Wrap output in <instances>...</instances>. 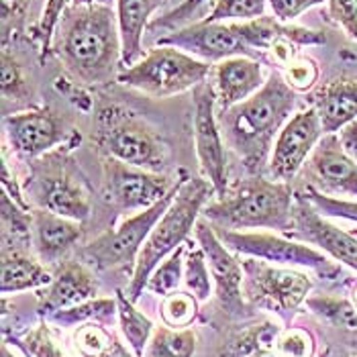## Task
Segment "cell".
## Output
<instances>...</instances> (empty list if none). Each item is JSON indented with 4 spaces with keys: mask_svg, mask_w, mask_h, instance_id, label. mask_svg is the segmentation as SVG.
Here are the masks:
<instances>
[{
    "mask_svg": "<svg viewBox=\"0 0 357 357\" xmlns=\"http://www.w3.org/2000/svg\"><path fill=\"white\" fill-rule=\"evenodd\" d=\"M52 55L82 86H105L119 78L123 41L110 6L70 4L55 29Z\"/></svg>",
    "mask_w": 357,
    "mask_h": 357,
    "instance_id": "cell-1",
    "label": "cell"
},
{
    "mask_svg": "<svg viewBox=\"0 0 357 357\" xmlns=\"http://www.w3.org/2000/svg\"><path fill=\"white\" fill-rule=\"evenodd\" d=\"M296 92L280 72H272L266 84L248 100L219 112L225 143L251 176H264L280 131L290 121Z\"/></svg>",
    "mask_w": 357,
    "mask_h": 357,
    "instance_id": "cell-2",
    "label": "cell"
},
{
    "mask_svg": "<svg viewBox=\"0 0 357 357\" xmlns=\"http://www.w3.org/2000/svg\"><path fill=\"white\" fill-rule=\"evenodd\" d=\"M294 194L288 182L251 176L229 186L225 196L208 202L202 213L215 229H274L288 233L292 227Z\"/></svg>",
    "mask_w": 357,
    "mask_h": 357,
    "instance_id": "cell-3",
    "label": "cell"
},
{
    "mask_svg": "<svg viewBox=\"0 0 357 357\" xmlns=\"http://www.w3.org/2000/svg\"><path fill=\"white\" fill-rule=\"evenodd\" d=\"M213 194H217V190L206 178H186L182 182L174 202L167 206L164 217L158 220L139 253L131 284L125 292L131 303H137L141 298L160 261H164L167 255H172L188 241L200 213L204 211Z\"/></svg>",
    "mask_w": 357,
    "mask_h": 357,
    "instance_id": "cell-4",
    "label": "cell"
},
{
    "mask_svg": "<svg viewBox=\"0 0 357 357\" xmlns=\"http://www.w3.org/2000/svg\"><path fill=\"white\" fill-rule=\"evenodd\" d=\"M94 139L107 158L158 174H164L167 167L164 139L137 112L121 105H109L98 110Z\"/></svg>",
    "mask_w": 357,
    "mask_h": 357,
    "instance_id": "cell-5",
    "label": "cell"
},
{
    "mask_svg": "<svg viewBox=\"0 0 357 357\" xmlns=\"http://www.w3.org/2000/svg\"><path fill=\"white\" fill-rule=\"evenodd\" d=\"M211 76V66L196 59L176 47L155 45L137 63L123 68L116 82L135 88L151 98H167L194 90L198 84L206 82Z\"/></svg>",
    "mask_w": 357,
    "mask_h": 357,
    "instance_id": "cell-6",
    "label": "cell"
},
{
    "mask_svg": "<svg viewBox=\"0 0 357 357\" xmlns=\"http://www.w3.org/2000/svg\"><path fill=\"white\" fill-rule=\"evenodd\" d=\"M182 182H178L176 188L165 198H162L158 204L145 211H139L137 215L125 219L119 227L110 229L100 237H96L94 241H90L88 245H84L78 251V257L92 270H116V268H129L137 264L139 253L145 245L149 233L153 231L158 220L164 217L167 206L174 202Z\"/></svg>",
    "mask_w": 357,
    "mask_h": 357,
    "instance_id": "cell-7",
    "label": "cell"
},
{
    "mask_svg": "<svg viewBox=\"0 0 357 357\" xmlns=\"http://www.w3.org/2000/svg\"><path fill=\"white\" fill-rule=\"evenodd\" d=\"M243 268V296L253 308L270 310L282 317L286 323L294 310L306 303L312 290V280L303 272L275 268L264 259L248 257L241 261Z\"/></svg>",
    "mask_w": 357,
    "mask_h": 357,
    "instance_id": "cell-8",
    "label": "cell"
},
{
    "mask_svg": "<svg viewBox=\"0 0 357 357\" xmlns=\"http://www.w3.org/2000/svg\"><path fill=\"white\" fill-rule=\"evenodd\" d=\"M215 231L219 233L220 241L227 248L243 253L248 257H257L278 266L308 268L325 280H335L341 274V268L333 264L327 255L298 241H290L286 237L272 233H243V231H227V229H215Z\"/></svg>",
    "mask_w": 357,
    "mask_h": 357,
    "instance_id": "cell-9",
    "label": "cell"
},
{
    "mask_svg": "<svg viewBox=\"0 0 357 357\" xmlns=\"http://www.w3.org/2000/svg\"><path fill=\"white\" fill-rule=\"evenodd\" d=\"M192 129L196 158L202 176L215 186L217 196L229 190L227 149L217 116V94L211 82L198 84L192 90Z\"/></svg>",
    "mask_w": 357,
    "mask_h": 357,
    "instance_id": "cell-10",
    "label": "cell"
},
{
    "mask_svg": "<svg viewBox=\"0 0 357 357\" xmlns=\"http://www.w3.org/2000/svg\"><path fill=\"white\" fill-rule=\"evenodd\" d=\"M184 178L186 174L178 182ZM102 182L107 200L119 211H145L158 204L178 184L165 174L141 169L114 158L102 160Z\"/></svg>",
    "mask_w": 357,
    "mask_h": 357,
    "instance_id": "cell-11",
    "label": "cell"
},
{
    "mask_svg": "<svg viewBox=\"0 0 357 357\" xmlns=\"http://www.w3.org/2000/svg\"><path fill=\"white\" fill-rule=\"evenodd\" d=\"M196 241L206 255V264L215 282L217 301L220 310L235 321H245L251 312V304L243 296V268L237 261L229 248L220 241L219 233L208 220L200 219L194 227Z\"/></svg>",
    "mask_w": 357,
    "mask_h": 357,
    "instance_id": "cell-12",
    "label": "cell"
},
{
    "mask_svg": "<svg viewBox=\"0 0 357 357\" xmlns=\"http://www.w3.org/2000/svg\"><path fill=\"white\" fill-rule=\"evenodd\" d=\"M155 45L176 47L206 63H220L222 59L237 55L259 59V55L235 33L231 23H208L204 19L160 35L155 39Z\"/></svg>",
    "mask_w": 357,
    "mask_h": 357,
    "instance_id": "cell-13",
    "label": "cell"
},
{
    "mask_svg": "<svg viewBox=\"0 0 357 357\" xmlns=\"http://www.w3.org/2000/svg\"><path fill=\"white\" fill-rule=\"evenodd\" d=\"M323 135L325 131L314 107L292 114L275 139L268 164L270 176L280 182H290L308 162Z\"/></svg>",
    "mask_w": 357,
    "mask_h": 357,
    "instance_id": "cell-14",
    "label": "cell"
},
{
    "mask_svg": "<svg viewBox=\"0 0 357 357\" xmlns=\"http://www.w3.org/2000/svg\"><path fill=\"white\" fill-rule=\"evenodd\" d=\"M290 237L301 239L304 243L317 245L329 253L335 261H341L357 272V237L345 233L337 225L325 219L306 198L303 192L294 194L292 206V227L288 231Z\"/></svg>",
    "mask_w": 357,
    "mask_h": 357,
    "instance_id": "cell-15",
    "label": "cell"
},
{
    "mask_svg": "<svg viewBox=\"0 0 357 357\" xmlns=\"http://www.w3.org/2000/svg\"><path fill=\"white\" fill-rule=\"evenodd\" d=\"M31 184L39 208L80 222L90 217V198L82 188V182L76 180L66 165H37Z\"/></svg>",
    "mask_w": 357,
    "mask_h": 357,
    "instance_id": "cell-16",
    "label": "cell"
},
{
    "mask_svg": "<svg viewBox=\"0 0 357 357\" xmlns=\"http://www.w3.org/2000/svg\"><path fill=\"white\" fill-rule=\"evenodd\" d=\"M2 123L13 151L27 160L45 155L66 139L63 123L50 109L4 112Z\"/></svg>",
    "mask_w": 357,
    "mask_h": 357,
    "instance_id": "cell-17",
    "label": "cell"
},
{
    "mask_svg": "<svg viewBox=\"0 0 357 357\" xmlns=\"http://www.w3.org/2000/svg\"><path fill=\"white\" fill-rule=\"evenodd\" d=\"M306 172L314 190L327 196H356L357 164L345 153L339 135H325L310 153Z\"/></svg>",
    "mask_w": 357,
    "mask_h": 357,
    "instance_id": "cell-18",
    "label": "cell"
},
{
    "mask_svg": "<svg viewBox=\"0 0 357 357\" xmlns=\"http://www.w3.org/2000/svg\"><path fill=\"white\" fill-rule=\"evenodd\" d=\"M54 278L50 286H45V292L39 296V314L50 317L57 310L72 308L78 304L88 303L96 298L98 294V280L90 266H86L80 257L76 259H63L59 266H55Z\"/></svg>",
    "mask_w": 357,
    "mask_h": 357,
    "instance_id": "cell-19",
    "label": "cell"
},
{
    "mask_svg": "<svg viewBox=\"0 0 357 357\" xmlns=\"http://www.w3.org/2000/svg\"><path fill=\"white\" fill-rule=\"evenodd\" d=\"M82 237L80 220L55 215L45 208L31 211V241L39 259L47 266H59Z\"/></svg>",
    "mask_w": 357,
    "mask_h": 357,
    "instance_id": "cell-20",
    "label": "cell"
},
{
    "mask_svg": "<svg viewBox=\"0 0 357 357\" xmlns=\"http://www.w3.org/2000/svg\"><path fill=\"white\" fill-rule=\"evenodd\" d=\"M264 66L259 59L253 57H229L217 63L215 68V94H217V109L219 112L233 109L235 105L251 98L264 84Z\"/></svg>",
    "mask_w": 357,
    "mask_h": 357,
    "instance_id": "cell-21",
    "label": "cell"
},
{
    "mask_svg": "<svg viewBox=\"0 0 357 357\" xmlns=\"http://www.w3.org/2000/svg\"><path fill=\"white\" fill-rule=\"evenodd\" d=\"M231 27L257 55L270 54L280 41H290L298 47L327 43V35L323 31L280 23L275 17H259L248 23H231Z\"/></svg>",
    "mask_w": 357,
    "mask_h": 357,
    "instance_id": "cell-22",
    "label": "cell"
},
{
    "mask_svg": "<svg viewBox=\"0 0 357 357\" xmlns=\"http://www.w3.org/2000/svg\"><path fill=\"white\" fill-rule=\"evenodd\" d=\"M312 107L321 119L325 135L339 133L357 121V78L341 76L321 84L312 92Z\"/></svg>",
    "mask_w": 357,
    "mask_h": 357,
    "instance_id": "cell-23",
    "label": "cell"
},
{
    "mask_svg": "<svg viewBox=\"0 0 357 357\" xmlns=\"http://www.w3.org/2000/svg\"><path fill=\"white\" fill-rule=\"evenodd\" d=\"M54 272L41 261L31 257L25 248L2 245V264H0V292L17 294L25 290H35L50 286Z\"/></svg>",
    "mask_w": 357,
    "mask_h": 357,
    "instance_id": "cell-24",
    "label": "cell"
},
{
    "mask_svg": "<svg viewBox=\"0 0 357 357\" xmlns=\"http://www.w3.org/2000/svg\"><path fill=\"white\" fill-rule=\"evenodd\" d=\"M165 0H116V17L123 41V68L137 63L143 57V35L149 29L151 15Z\"/></svg>",
    "mask_w": 357,
    "mask_h": 357,
    "instance_id": "cell-25",
    "label": "cell"
},
{
    "mask_svg": "<svg viewBox=\"0 0 357 357\" xmlns=\"http://www.w3.org/2000/svg\"><path fill=\"white\" fill-rule=\"evenodd\" d=\"M280 341V327L264 321L233 333L219 349V357H266Z\"/></svg>",
    "mask_w": 357,
    "mask_h": 357,
    "instance_id": "cell-26",
    "label": "cell"
},
{
    "mask_svg": "<svg viewBox=\"0 0 357 357\" xmlns=\"http://www.w3.org/2000/svg\"><path fill=\"white\" fill-rule=\"evenodd\" d=\"M114 319H119V306L116 298H92L88 303L72 306V308H63L57 310L54 314H50L45 321L55 323L61 327H82L90 323H100V325H112Z\"/></svg>",
    "mask_w": 357,
    "mask_h": 357,
    "instance_id": "cell-27",
    "label": "cell"
},
{
    "mask_svg": "<svg viewBox=\"0 0 357 357\" xmlns=\"http://www.w3.org/2000/svg\"><path fill=\"white\" fill-rule=\"evenodd\" d=\"M116 306H119V327L123 337L127 339L131 351L137 357H143L145 347L155 329L153 323L135 308V303H131L123 290H116Z\"/></svg>",
    "mask_w": 357,
    "mask_h": 357,
    "instance_id": "cell-28",
    "label": "cell"
},
{
    "mask_svg": "<svg viewBox=\"0 0 357 357\" xmlns=\"http://www.w3.org/2000/svg\"><path fill=\"white\" fill-rule=\"evenodd\" d=\"M198 337L192 329L155 327L143 357H194Z\"/></svg>",
    "mask_w": 357,
    "mask_h": 357,
    "instance_id": "cell-29",
    "label": "cell"
},
{
    "mask_svg": "<svg viewBox=\"0 0 357 357\" xmlns=\"http://www.w3.org/2000/svg\"><path fill=\"white\" fill-rule=\"evenodd\" d=\"M184 284L186 290L192 294L198 303H206L213 292V275L206 264V255L202 248H194V243L188 239L186 249V261H184Z\"/></svg>",
    "mask_w": 357,
    "mask_h": 357,
    "instance_id": "cell-30",
    "label": "cell"
},
{
    "mask_svg": "<svg viewBox=\"0 0 357 357\" xmlns=\"http://www.w3.org/2000/svg\"><path fill=\"white\" fill-rule=\"evenodd\" d=\"M186 249H188V241L184 245H180L172 255H167L164 261L155 268V272L151 274L145 290H149L153 294H162V296L176 292L180 282L184 280V261H186L184 253H186Z\"/></svg>",
    "mask_w": 357,
    "mask_h": 357,
    "instance_id": "cell-31",
    "label": "cell"
},
{
    "mask_svg": "<svg viewBox=\"0 0 357 357\" xmlns=\"http://www.w3.org/2000/svg\"><path fill=\"white\" fill-rule=\"evenodd\" d=\"M268 0H215L213 10L204 21L208 23H248L266 17Z\"/></svg>",
    "mask_w": 357,
    "mask_h": 357,
    "instance_id": "cell-32",
    "label": "cell"
},
{
    "mask_svg": "<svg viewBox=\"0 0 357 357\" xmlns=\"http://www.w3.org/2000/svg\"><path fill=\"white\" fill-rule=\"evenodd\" d=\"M13 339L29 357H70L61 347V343L57 341L54 329L47 325V321H41L39 325L25 331L21 337H13Z\"/></svg>",
    "mask_w": 357,
    "mask_h": 357,
    "instance_id": "cell-33",
    "label": "cell"
},
{
    "mask_svg": "<svg viewBox=\"0 0 357 357\" xmlns=\"http://www.w3.org/2000/svg\"><path fill=\"white\" fill-rule=\"evenodd\" d=\"M0 92L2 100H25L29 94V84L23 72V66L19 63L17 55L8 50V45H2L0 52Z\"/></svg>",
    "mask_w": 357,
    "mask_h": 357,
    "instance_id": "cell-34",
    "label": "cell"
},
{
    "mask_svg": "<svg viewBox=\"0 0 357 357\" xmlns=\"http://www.w3.org/2000/svg\"><path fill=\"white\" fill-rule=\"evenodd\" d=\"M198 314V301L190 292H172L162 304V321L172 329H188Z\"/></svg>",
    "mask_w": 357,
    "mask_h": 357,
    "instance_id": "cell-35",
    "label": "cell"
},
{
    "mask_svg": "<svg viewBox=\"0 0 357 357\" xmlns=\"http://www.w3.org/2000/svg\"><path fill=\"white\" fill-rule=\"evenodd\" d=\"M72 0H45L43 4V10H41V17H39V23L35 27V41L39 43V52H41V59L50 57L52 55V43H54L55 29L57 23L63 15V10L70 6Z\"/></svg>",
    "mask_w": 357,
    "mask_h": 357,
    "instance_id": "cell-36",
    "label": "cell"
},
{
    "mask_svg": "<svg viewBox=\"0 0 357 357\" xmlns=\"http://www.w3.org/2000/svg\"><path fill=\"white\" fill-rule=\"evenodd\" d=\"M301 192H303L304 198H306L323 217L356 220L357 222V200H343V198L327 196V194L314 190V188L308 186V184H306V188L301 190Z\"/></svg>",
    "mask_w": 357,
    "mask_h": 357,
    "instance_id": "cell-37",
    "label": "cell"
},
{
    "mask_svg": "<svg viewBox=\"0 0 357 357\" xmlns=\"http://www.w3.org/2000/svg\"><path fill=\"white\" fill-rule=\"evenodd\" d=\"M31 0H0V23H2V45L10 39L27 33V17Z\"/></svg>",
    "mask_w": 357,
    "mask_h": 357,
    "instance_id": "cell-38",
    "label": "cell"
},
{
    "mask_svg": "<svg viewBox=\"0 0 357 357\" xmlns=\"http://www.w3.org/2000/svg\"><path fill=\"white\" fill-rule=\"evenodd\" d=\"M306 304L337 327L357 331V306L337 298H306Z\"/></svg>",
    "mask_w": 357,
    "mask_h": 357,
    "instance_id": "cell-39",
    "label": "cell"
},
{
    "mask_svg": "<svg viewBox=\"0 0 357 357\" xmlns=\"http://www.w3.org/2000/svg\"><path fill=\"white\" fill-rule=\"evenodd\" d=\"M319 76H321V70L317 61L304 55H298L294 61H290L282 70V78L294 92H310L319 82Z\"/></svg>",
    "mask_w": 357,
    "mask_h": 357,
    "instance_id": "cell-40",
    "label": "cell"
},
{
    "mask_svg": "<svg viewBox=\"0 0 357 357\" xmlns=\"http://www.w3.org/2000/svg\"><path fill=\"white\" fill-rule=\"evenodd\" d=\"M114 333L107 331V325L100 323H90L78 327L74 335V345L76 351L82 357H98L110 345Z\"/></svg>",
    "mask_w": 357,
    "mask_h": 357,
    "instance_id": "cell-41",
    "label": "cell"
},
{
    "mask_svg": "<svg viewBox=\"0 0 357 357\" xmlns=\"http://www.w3.org/2000/svg\"><path fill=\"white\" fill-rule=\"evenodd\" d=\"M208 0H182L178 6H174L172 10H167L164 17H158V19H153L151 23H149V29L147 31H153V33H169V31H174V29H180L184 27V25H188L190 23V19H192L194 15H196V10L202 6V4H206Z\"/></svg>",
    "mask_w": 357,
    "mask_h": 357,
    "instance_id": "cell-42",
    "label": "cell"
},
{
    "mask_svg": "<svg viewBox=\"0 0 357 357\" xmlns=\"http://www.w3.org/2000/svg\"><path fill=\"white\" fill-rule=\"evenodd\" d=\"M327 6L331 21L357 41V0H327Z\"/></svg>",
    "mask_w": 357,
    "mask_h": 357,
    "instance_id": "cell-43",
    "label": "cell"
},
{
    "mask_svg": "<svg viewBox=\"0 0 357 357\" xmlns=\"http://www.w3.org/2000/svg\"><path fill=\"white\" fill-rule=\"evenodd\" d=\"M327 0H268V6L280 23H292L312 6H321Z\"/></svg>",
    "mask_w": 357,
    "mask_h": 357,
    "instance_id": "cell-44",
    "label": "cell"
},
{
    "mask_svg": "<svg viewBox=\"0 0 357 357\" xmlns=\"http://www.w3.org/2000/svg\"><path fill=\"white\" fill-rule=\"evenodd\" d=\"M278 349L290 357H308L312 351V339L304 331H290L278 341Z\"/></svg>",
    "mask_w": 357,
    "mask_h": 357,
    "instance_id": "cell-45",
    "label": "cell"
},
{
    "mask_svg": "<svg viewBox=\"0 0 357 357\" xmlns=\"http://www.w3.org/2000/svg\"><path fill=\"white\" fill-rule=\"evenodd\" d=\"M339 143L345 149V153L357 164V121L349 123L339 131Z\"/></svg>",
    "mask_w": 357,
    "mask_h": 357,
    "instance_id": "cell-46",
    "label": "cell"
},
{
    "mask_svg": "<svg viewBox=\"0 0 357 357\" xmlns=\"http://www.w3.org/2000/svg\"><path fill=\"white\" fill-rule=\"evenodd\" d=\"M98 357H137V356H135V354H131V351L121 343V339L114 335L109 347H107V349H105V351H102Z\"/></svg>",
    "mask_w": 357,
    "mask_h": 357,
    "instance_id": "cell-47",
    "label": "cell"
},
{
    "mask_svg": "<svg viewBox=\"0 0 357 357\" xmlns=\"http://www.w3.org/2000/svg\"><path fill=\"white\" fill-rule=\"evenodd\" d=\"M116 0H72L70 4H98V6H110L114 4Z\"/></svg>",
    "mask_w": 357,
    "mask_h": 357,
    "instance_id": "cell-48",
    "label": "cell"
},
{
    "mask_svg": "<svg viewBox=\"0 0 357 357\" xmlns=\"http://www.w3.org/2000/svg\"><path fill=\"white\" fill-rule=\"evenodd\" d=\"M0 357H17L8 347H6V343H2V349H0Z\"/></svg>",
    "mask_w": 357,
    "mask_h": 357,
    "instance_id": "cell-49",
    "label": "cell"
},
{
    "mask_svg": "<svg viewBox=\"0 0 357 357\" xmlns=\"http://www.w3.org/2000/svg\"><path fill=\"white\" fill-rule=\"evenodd\" d=\"M354 301H356V306H357V288H356V294H354Z\"/></svg>",
    "mask_w": 357,
    "mask_h": 357,
    "instance_id": "cell-50",
    "label": "cell"
}]
</instances>
